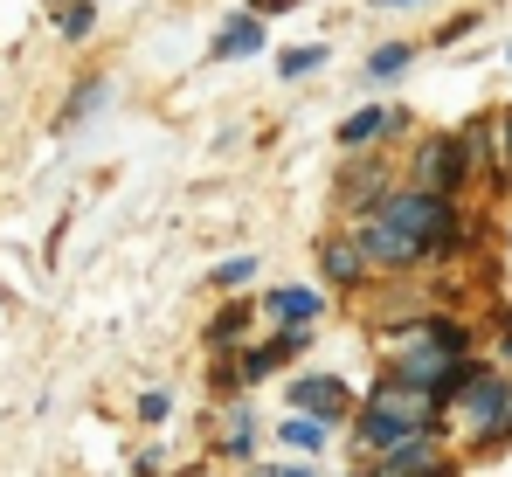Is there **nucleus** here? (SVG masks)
<instances>
[{
	"mask_svg": "<svg viewBox=\"0 0 512 477\" xmlns=\"http://www.w3.org/2000/svg\"><path fill=\"white\" fill-rule=\"evenodd\" d=\"M436 395H416V388H402V381H388L381 395L367 401L360 415H353V436L367 443V450H395V443H416L436 429Z\"/></svg>",
	"mask_w": 512,
	"mask_h": 477,
	"instance_id": "obj_1",
	"label": "nucleus"
},
{
	"mask_svg": "<svg viewBox=\"0 0 512 477\" xmlns=\"http://www.w3.org/2000/svg\"><path fill=\"white\" fill-rule=\"evenodd\" d=\"M374 215H388V222H402L409 236H423L429 256H450V249H464V215H457V201L450 194H429V187H402V194H388Z\"/></svg>",
	"mask_w": 512,
	"mask_h": 477,
	"instance_id": "obj_2",
	"label": "nucleus"
},
{
	"mask_svg": "<svg viewBox=\"0 0 512 477\" xmlns=\"http://www.w3.org/2000/svg\"><path fill=\"white\" fill-rule=\"evenodd\" d=\"M478 146H485V132H429L423 146H416V173H409V187L457 194V187H464V166H471Z\"/></svg>",
	"mask_w": 512,
	"mask_h": 477,
	"instance_id": "obj_3",
	"label": "nucleus"
},
{
	"mask_svg": "<svg viewBox=\"0 0 512 477\" xmlns=\"http://www.w3.org/2000/svg\"><path fill=\"white\" fill-rule=\"evenodd\" d=\"M457 408H464V422L478 429V443H499V436H512V388L492 374V367H478V381L457 395Z\"/></svg>",
	"mask_w": 512,
	"mask_h": 477,
	"instance_id": "obj_4",
	"label": "nucleus"
},
{
	"mask_svg": "<svg viewBox=\"0 0 512 477\" xmlns=\"http://www.w3.org/2000/svg\"><path fill=\"white\" fill-rule=\"evenodd\" d=\"M360 249H367V270H416V263H429L423 236H409V229H402V222H388V215H367Z\"/></svg>",
	"mask_w": 512,
	"mask_h": 477,
	"instance_id": "obj_5",
	"label": "nucleus"
},
{
	"mask_svg": "<svg viewBox=\"0 0 512 477\" xmlns=\"http://www.w3.org/2000/svg\"><path fill=\"white\" fill-rule=\"evenodd\" d=\"M284 408H305L312 422H340V415H353V388L340 374H305L284 388Z\"/></svg>",
	"mask_w": 512,
	"mask_h": 477,
	"instance_id": "obj_6",
	"label": "nucleus"
},
{
	"mask_svg": "<svg viewBox=\"0 0 512 477\" xmlns=\"http://www.w3.org/2000/svg\"><path fill=\"white\" fill-rule=\"evenodd\" d=\"M353 477H450V457H436V443L416 436V443H395V450H381L367 471Z\"/></svg>",
	"mask_w": 512,
	"mask_h": 477,
	"instance_id": "obj_7",
	"label": "nucleus"
},
{
	"mask_svg": "<svg viewBox=\"0 0 512 477\" xmlns=\"http://www.w3.org/2000/svg\"><path fill=\"white\" fill-rule=\"evenodd\" d=\"M305 339H312L305 325H284L277 339H263V346H250V360H243L236 374H243V381H263V374H277L284 360H298V353H305Z\"/></svg>",
	"mask_w": 512,
	"mask_h": 477,
	"instance_id": "obj_8",
	"label": "nucleus"
},
{
	"mask_svg": "<svg viewBox=\"0 0 512 477\" xmlns=\"http://www.w3.org/2000/svg\"><path fill=\"white\" fill-rule=\"evenodd\" d=\"M340 201L346 208H367V215L388 201V194H381V159L374 153H360L353 166H340Z\"/></svg>",
	"mask_w": 512,
	"mask_h": 477,
	"instance_id": "obj_9",
	"label": "nucleus"
},
{
	"mask_svg": "<svg viewBox=\"0 0 512 477\" xmlns=\"http://www.w3.org/2000/svg\"><path fill=\"white\" fill-rule=\"evenodd\" d=\"M256 305L277 318V325H312V318L326 312V298H319V291H305V284H291V291H270V298H256Z\"/></svg>",
	"mask_w": 512,
	"mask_h": 477,
	"instance_id": "obj_10",
	"label": "nucleus"
},
{
	"mask_svg": "<svg viewBox=\"0 0 512 477\" xmlns=\"http://www.w3.org/2000/svg\"><path fill=\"white\" fill-rule=\"evenodd\" d=\"M319 270H326L333 284H360V277H367V249H360V236H333L326 249H319Z\"/></svg>",
	"mask_w": 512,
	"mask_h": 477,
	"instance_id": "obj_11",
	"label": "nucleus"
},
{
	"mask_svg": "<svg viewBox=\"0 0 512 477\" xmlns=\"http://www.w3.org/2000/svg\"><path fill=\"white\" fill-rule=\"evenodd\" d=\"M256 49H263V21H256V14H236V21L215 35V63H243Z\"/></svg>",
	"mask_w": 512,
	"mask_h": 477,
	"instance_id": "obj_12",
	"label": "nucleus"
},
{
	"mask_svg": "<svg viewBox=\"0 0 512 477\" xmlns=\"http://www.w3.org/2000/svg\"><path fill=\"white\" fill-rule=\"evenodd\" d=\"M381 132H395V111H381V104H374V111H353V118L340 125V146L346 153H367Z\"/></svg>",
	"mask_w": 512,
	"mask_h": 477,
	"instance_id": "obj_13",
	"label": "nucleus"
},
{
	"mask_svg": "<svg viewBox=\"0 0 512 477\" xmlns=\"http://www.w3.org/2000/svg\"><path fill=\"white\" fill-rule=\"evenodd\" d=\"M409 63H416V49H409V42H381V49L367 56V77H360V83H395Z\"/></svg>",
	"mask_w": 512,
	"mask_h": 477,
	"instance_id": "obj_14",
	"label": "nucleus"
},
{
	"mask_svg": "<svg viewBox=\"0 0 512 477\" xmlns=\"http://www.w3.org/2000/svg\"><path fill=\"white\" fill-rule=\"evenodd\" d=\"M90 21H97V7H90V0H63V7H56V28H63L70 42H84Z\"/></svg>",
	"mask_w": 512,
	"mask_h": 477,
	"instance_id": "obj_15",
	"label": "nucleus"
},
{
	"mask_svg": "<svg viewBox=\"0 0 512 477\" xmlns=\"http://www.w3.org/2000/svg\"><path fill=\"white\" fill-rule=\"evenodd\" d=\"M326 63V42H305V49H284L277 56V77H305V70H319Z\"/></svg>",
	"mask_w": 512,
	"mask_h": 477,
	"instance_id": "obj_16",
	"label": "nucleus"
},
{
	"mask_svg": "<svg viewBox=\"0 0 512 477\" xmlns=\"http://www.w3.org/2000/svg\"><path fill=\"white\" fill-rule=\"evenodd\" d=\"M97 104H104V77H84V83H77V97L63 104V125H77L84 111H97Z\"/></svg>",
	"mask_w": 512,
	"mask_h": 477,
	"instance_id": "obj_17",
	"label": "nucleus"
},
{
	"mask_svg": "<svg viewBox=\"0 0 512 477\" xmlns=\"http://www.w3.org/2000/svg\"><path fill=\"white\" fill-rule=\"evenodd\" d=\"M319 436H326V422H312V415H298V422H284V443H291V450H312Z\"/></svg>",
	"mask_w": 512,
	"mask_h": 477,
	"instance_id": "obj_18",
	"label": "nucleus"
},
{
	"mask_svg": "<svg viewBox=\"0 0 512 477\" xmlns=\"http://www.w3.org/2000/svg\"><path fill=\"white\" fill-rule=\"evenodd\" d=\"M250 312H256V298H243V305H229V312L215 318V339H236V332L250 325Z\"/></svg>",
	"mask_w": 512,
	"mask_h": 477,
	"instance_id": "obj_19",
	"label": "nucleus"
},
{
	"mask_svg": "<svg viewBox=\"0 0 512 477\" xmlns=\"http://www.w3.org/2000/svg\"><path fill=\"white\" fill-rule=\"evenodd\" d=\"M492 139H499V173H512V111L492 125Z\"/></svg>",
	"mask_w": 512,
	"mask_h": 477,
	"instance_id": "obj_20",
	"label": "nucleus"
},
{
	"mask_svg": "<svg viewBox=\"0 0 512 477\" xmlns=\"http://www.w3.org/2000/svg\"><path fill=\"white\" fill-rule=\"evenodd\" d=\"M250 270H256L250 256H236V263H222V270H215V284H250Z\"/></svg>",
	"mask_w": 512,
	"mask_h": 477,
	"instance_id": "obj_21",
	"label": "nucleus"
},
{
	"mask_svg": "<svg viewBox=\"0 0 512 477\" xmlns=\"http://www.w3.org/2000/svg\"><path fill=\"white\" fill-rule=\"evenodd\" d=\"M139 415H146V422H167L173 401H167V395H146V401H139Z\"/></svg>",
	"mask_w": 512,
	"mask_h": 477,
	"instance_id": "obj_22",
	"label": "nucleus"
},
{
	"mask_svg": "<svg viewBox=\"0 0 512 477\" xmlns=\"http://www.w3.org/2000/svg\"><path fill=\"white\" fill-rule=\"evenodd\" d=\"M263 7H298V0H263Z\"/></svg>",
	"mask_w": 512,
	"mask_h": 477,
	"instance_id": "obj_23",
	"label": "nucleus"
},
{
	"mask_svg": "<svg viewBox=\"0 0 512 477\" xmlns=\"http://www.w3.org/2000/svg\"><path fill=\"white\" fill-rule=\"evenodd\" d=\"M256 477H284V464H277V471H256Z\"/></svg>",
	"mask_w": 512,
	"mask_h": 477,
	"instance_id": "obj_24",
	"label": "nucleus"
},
{
	"mask_svg": "<svg viewBox=\"0 0 512 477\" xmlns=\"http://www.w3.org/2000/svg\"><path fill=\"white\" fill-rule=\"evenodd\" d=\"M374 7H402V0H374Z\"/></svg>",
	"mask_w": 512,
	"mask_h": 477,
	"instance_id": "obj_25",
	"label": "nucleus"
},
{
	"mask_svg": "<svg viewBox=\"0 0 512 477\" xmlns=\"http://www.w3.org/2000/svg\"><path fill=\"white\" fill-rule=\"evenodd\" d=\"M506 360H512V332H506Z\"/></svg>",
	"mask_w": 512,
	"mask_h": 477,
	"instance_id": "obj_26",
	"label": "nucleus"
}]
</instances>
